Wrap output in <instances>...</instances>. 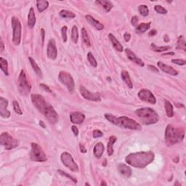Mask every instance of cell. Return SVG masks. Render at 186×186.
<instances>
[{
  "mask_svg": "<svg viewBox=\"0 0 186 186\" xmlns=\"http://www.w3.org/2000/svg\"><path fill=\"white\" fill-rule=\"evenodd\" d=\"M32 101L34 106L45 116L46 119L51 124H56L58 121V115L52 106L46 102L42 95L39 94H32L31 96Z\"/></svg>",
  "mask_w": 186,
  "mask_h": 186,
  "instance_id": "obj_1",
  "label": "cell"
},
{
  "mask_svg": "<svg viewBox=\"0 0 186 186\" xmlns=\"http://www.w3.org/2000/svg\"><path fill=\"white\" fill-rule=\"evenodd\" d=\"M154 154L151 151H142L133 153L126 157L125 161L128 164L135 168L143 169L150 164L154 160Z\"/></svg>",
  "mask_w": 186,
  "mask_h": 186,
  "instance_id": "obj_2",
  "label": "cell"
},
{
  "mask_svg": "<svg viewBox=\"0 0 186 186\" xmlns=\"http://www.w3.org/2000/svg\"><path fill=\"white\" fill-rule=\"evenodd\" d=\"M105 118L111 122L112 124L115 125L118 127H120L124 129H129L132 130H140L141 125L138 122L130 118H128L127 116H120V117H116L115 116L110 113H106L104 115Z\"/></svg>",
  "mask_w": 186,
  "mask_h": 186,
  "instance_id": "obj_3",
  "label": "cell"
},
{
  "mask_svg": "<svg viewBox=\"0 0 186 186\" xmlns=\"http://www.w3.org/2000/svg\"><path fill=\"white\" fill-rule=\"evenodd\" d=\"M185 136V131L182 128H176L172 125H167L165 130V141L168 146L179 143Z\"/></svg>",
  "mask_w": 186,
  "mask_h": 186,
  "instance_id": "obj_4",
  "label": "cell"
},
{
  "mask_svg": "<svg viewBox=\"0 0 186 186\" xmlns=\"http://www.w3.org/2000/svg\"><path fill=\"white\" fill-rule=\"evenodd\" d=\"M135 113L138 116L143 125H150L158 121L159 116L154 109L151 108H142L135 110Z\"/></svg>",
  "mask_w": 186,
  "mask_h": 186,
  "instance_id": "obj_5",
  "label": "cell"
},
{
  "mask_svg": "<svg viewBox=\"0 0 186 186\" xmlns=\"http://www.w3.org/2000/svg\"><path fill=\"white\" fill-rule=\"evenodd\" d=\"M30 158L34 162H44L47 160L46 156L42 147L37 143H32V150L30 152Z\"/></svg>",
  "mask_w": 186,
  "mask_h": 186,
  "instance_id": "obj_6",
  "label": "cell"
},
{
  "mask_svg": "<svg viewBox=\"0 0 186 186\" xmlns=\"http://www.w3.org/2000/svg\"><path fill=\"white\" fill-rule=\"evenodd\" d=\"M17 84H18V90L21 95H27L31 92L32 85H31V83L29 82L28 79H27L26 72L24 71V70H21L18 77Z\"/></svg>",
  "mask_w": 186,
  "mask_h": 186,
  "instance_id": "obj_7",
  "label": "cell"
},
{
  "mask_svg": "<svg viewBox=\"0 0 186 186\" xmlns=\"http://www.w3.org/2000/svg\"><path fill=\"white\" fill-rule=\"evenodd\" d=\"M0 144L5 147L6 150H12L19 145V141L15 139L7 132L2 133L0 136Z\"/></svg>",
  "mask_w": 186,
  "mask_h": 186,
  "instance_id": "obj_8",
  "label": "cell"
},
{
  "mask_svg": "<svg viewBox=\"0 0 186 186\" xmlns=\"http://www.w3.org/2000/svg\"><path fill=\"white\" fill-rule=\"evenodd\" d=\"M12 28L13 29V42L15 45H19L20 43L21 40V23L18 18L16 17L13 16L12 17Z\"/></svg>",
  "mask_w": 186,
  "mask_h": 186,
  "instance_id": "obj_9",
  "label": "cell"
},
{
  "mask_svg": "<svg viewBox=\"0 0 186 186\" xmlns=\"http://www.w3.org/2000/svg\"><path fill=\"white\" fill-rule=\"evenodd\" d=\"M59 80L63 85L67 87L68 90L70 92H73L74 91L75 83L73 77L70 73L65 72V71H61L58 76Z\"/></svg>",
  "mask_w": 186,
  "mask_h": 186,
  "instance_id": "obj_10",
  "label": "cell"
},
{
  "mask_svg": "<svg viewBox=\"0 0 186 186\" xmlns=\"http://www.w3.org/2000/svg\"><path fill=\"white\" fill-rule=\"evenodd\" d=\"M61 159L63 165L69 168L71 171L73 172H79V166L76 164V162L73 160L72 156L68 152H63L61 154Z\"/></svg>",
  "mask_w": 186,
  "mask_h": 186,
  "instance_id": "obj_11",
  "label": "cell"
},
{
  "mask_svg": "<svg viewBox=\"0 0 186 186\" xmlns=\"http://www.w3.org/2000/svg\"><path fill=\"white\" fill-rule=\"evenodd\" d=\"M137 96L141 100L148 102V103L156 104V99L154 95V94L150 90H146V89H143V90L140 91Z\"/></svg>",
  "mask_w": 186,
  "mask_h": 186,
  "instance_id": "obj_12",
  "label": "cell"
},
{
  "mask_svg": "<svg viewBox=\"0 0 186 186\" xmlns=\"http://www.w3.org/2000/svg\"><path fill=\"white\" fill-rule=\"evenodd\" d=\"M79 90H80L81 95H82L83 98L86 99V100H90V101H95V102L100 101V100H101L98 92H90V91L87 90L84 86H81Z\"/></svg>",
  "mask_w": 186,
  "mask_h": 186,
  "instance_id": "obj_13",
  "label": "cell"
},
{
  "mask_svg": "<svg viewBox=\"0 0 186 186\" xmlns=\"http://www.w3.org/2000/svg\"><path fill=\"white\" fill-rule=\"evenodd\" d=\"M47 57L51 60H55L58 56V50L56 47V44L54 39H50L47 44V50H46Z\"/></svg>",
  "mask_w": 186,
  "mask_h": 186,
  "instance_id": "obj_14",
  "label": "cell"
},
{
  "mask_svg": "<svg viewBox=\"0 0 186 186\" xmlns=\"http://www.w3.org/2000/svg\"><path fill=\"white\" fill-rule=\"evenodd\" d=\"M8 106V101L2 97L0 98V115L2 118H9L11 113L7 109Z\"/></svg>",
  "mask_w": 186,
  "mask_h": 186,
  "instance_id": "obj_15",
  "label": "cell"
},
{
  "mask_svg": "<svg viewBox=\"0 0 186 186\" xmlns=\"http://www.w3.org/2000/svg\"><path fill=\"white\" fill-rule=\"evenodd\" d=\"M70 119L73 124L75 125H81L85 119V115L81 112H73L70 115Z\"/></svg>",
  "mask_w": 186,
  "mask_h": 186,
  "instance_id": "obj_16",
  "label": "cell"
},
{
  "mask_svg": "<svg viewBox=\"0 0 186 186\" xmlns=\"http://www.w3.org/2000/svg\"><path fill=\"white\" fill-rule=\"evenodd\" d=\"M125 52H126V55H127V58H129V60H130L131 61L134 62L135 63L137 64V65H140V66H144L145 65V63L144 62H143L142 60L140 59V58H139L137 56L135 55L134 52L132 51L131 50L128 49V48H127V49L125 50Z\"/></svg>",
  "mask_w": 186,
  "mask_h": 186,
  "instance_id": "obj_17",
  "label": "cell"
},
{
  "mask_svg": "<svg viewBox=\"0 0 186 186\" xmlns=\"http://www.w3.org/2000/svg\"><path fill=\"white\" fill-rule=\"evenodd\" d=\"M157 65H158V66L159 67V69L162 70V71L168 73V74H170L172 76H177L178 75V72L176 71L175 69H173V68L171 66H169V65H166V64H165V63H162V62L158 61V63H157Z\"/></svg>",
  "mask_w": 186,
  "mask_h": 186,
  "instance_id": "obj_18",
  "label": "cell"
},
{
  "mask_svg": "<svg viewBox=\"0 0 186 186\" xmlns=\"http://www.w3.org/2000/svg\"><path fill=\"white\" fill-rule=\"evenodd\" d=\"M85 17H86L87 20L90 23V25H92L93 27H95L97 30L100 31L103 29L104 28L103 25H102L100 22H99V21L95 20L92 16H91L90 15H87L86 16H85Z\"/></svg>",
  "mask_w": 186,
  "mask_h": 186,
  "instance_id": "obj_19",
  "label": "cell"
},
{
  "mask_svg": "<svg viewBox=\"0 0 186 186\" xmlns=\"http://www.w3.org/2000/svg\"><path fill=\"white\" fill-rule=\"evenodd\" d=\"M118 169H119L120 174L126 177H129L132 175L131 168L126 165V164H120L118 166Z\"/></svg>",
  "mask_w": 186,
  "mask_h": 186,
  "instance_id": "obj_20",
  "label": "cell"
},
{
  "mask_svg": "<svg viewBox=\"0 0 186 186\" xmlns=\"http://www.w3.org/2000/svg\"><path fill=\"white\" fill-rule=\"evenodd\" d=\"M108 38H109L110 42H111L112 44H113V47L115 48L117 51H119V52L123 51V50H124L123 46H122L121 43H120L119 41H118L117 39L114 36L113 34H108Z\"/></svg>",
  "mask_w": 186,
  "mask_h": 186,
  "instance_id": "obj_21",
  "label": "cell"
},
{
  "mask_svg": "<svg viewBox=\"0 0 186 186\" xmlns=\"http://www.w3.org/2000/svg\"><path fill=\"white\" fill-rule=\"evenodd\" d=\"M104 149H105L104 145L102 144V143H97V144L95 145L94 150H93V151H94L95 156L96 158H100V157L102 156V154H103Z\"/></svg>",
  "mask_w": 186,
  "mask_h": 186,
  "instance_id": "obj_22",
  "label": "cell"
},
{
  "mask_svg": "<svg viewBox=\"0 0 186 186\" xmlns=\"http://www.w3.org/2000/svg\"><path fill=\"white\" fill-rule=\"evenodd\" d=\"M36 16H35V13H34V9L33 7L30 9L29 10L28 15V25L29 26V28H33L34 26L36 24Z\"/></svg>",
  "mask_w": 186,
  "mask_h": 186,
  "instance_id": "obj_23",
  "label": "cell"
},
{
  "mask_svg": "<svg viewBox=\"0 0 186 186\" xmlns=\"http://www.w3.org/2000/svg\"><path fill=\"white\" fill-rule=\"evenodd\" d=\"M121 76L122 80H123L126 83V84L127 85L128 87L132 89L133 87V84L132 81L131 80L130 76H129V73L127 72V71H122L121 73Z\"/></svg>",
  "mask_w": 186,
  "mask_h": 186,
  "instance_id": "obj_24",
  "label": "cell"
},
{
  "mask_svg": "<svg viewBox=\"0 0 186 186\" xmlns=\"http://www.w3.org/2000/svg\"><path fill=\"white\" fill-rule=\"evenodd\" d=\"M96 4L101 5L102 8L105 9L106 13H108L110 9L113 8V5L112 2L110 1H104V0H99V1H96Z\"/></svg>",
  "mask_w": 186,
  "mask_h": 186,
  "instance_id": "obj_25",
  "label": "cell"
},
{
  "mask_svg": "<svg viewBox=\"0 0 186 186\" xmlns=\"http://www.w3.org/2000/svg\"><path fill=\"white\" fill-rule=\"evenodd\" d=\"M29 62H30L31 65H32V66L33 68V69H34V71H35V73L37 74V76L39 77H40V78H42V70L39 67L38 64L36 63V61H34V59H33L32 58L29 57L28 58Z\"/></svg>",
  "mask_w": 186,
  "mask_h": 186,
  "instance_id": "obj_26",
  "label": "cell"
},
{
  "mask_svg": "<svg viewBox=\"0 0 186 186\" xmlns=\"http://www.w3.org/2000/svg\"><path fill=\"white\" fill-rule=\"evenodd\" d=\"M151 23H142L139 25L136 28V32L137 34H143L148 31L149 28H151Z\"/></svg>",
  "mask_w": 186,
  "mask_h": 186,
  "instance_id": "obj_27",
  "label": "cell"
},
{
  "mask_svg": "<svg viewBox=\"0 0 186 186\" xmlns=\"http://www.w3.org/2000/svg\"><path fill=\"white\" fill-rule=\"evenodd\" d=\"M116 140H117V138H116V137H115V136L110 137L109 141H108V146H107L108 156H112V155H113V145L116 142Z\"/></svg>",
  "mask_w": 186,
  "mask_h": 186,
  "instance_id": "obj_28",
  "label": "cell"
},
{
  "mask_svg": "<svg viewBox=\"0 0 186 186\" xmlns=\"http://www.w3.org/2000/svg\"><path fill=\"white\" fill-rule=\"evenodd\" d=\"M165 111L166 116L168 117L172 118L174 116L173 106H172V104L169 100H166L165 101Z\"/></svg>",
  "mask_w": 186,
  "mask_h": 186,
  "instance_id": "obj_29",
  "label": "cell"
},
{
  "mask_svg": "<svg viewBox=\"0 0 186 186\" xmlns=\"http://www.w3.org/2000/svg\"><path fill=\"white\" fill-rule=\"evenodd\" d=\"M48 6H49V2L44 1V0H39L36 2V7H37L38 10L42 13L47 9Z\"/></svg>",
  "mask_w": 186,
  "mask_h": 186,
  "instance_id": "obj_30",
  "label": "cell"
},
{
  "mask_svg": "<svg viewBox=\"0 0 186 186\" xmlns=\"http://www.w3.org/2000/svg\"><path fill=\"white\" fill-rule=\"evenodd\" d=\"M0 68H1V70L6 76L9 75L8 64H7V61L3 58H0Z\"/></svg>",
  "mask_w": 186,
  "mask_h": 186,
  "instance_id": "obj_31",
  "label": "cell"
},
{
  "mask_svg": "<svg viewBox=\"0 0 186 186\" xmlns=\"http://www.w3.org/2000/svg\"><path fill=\"white\" fill-rule=\"evenodd\" d=\"M177 49L178 50H183L184 51H186V45L185 41L183 36H180L178 37L177 44Z\"/></svg>",
  "mask_w": 186,
  "mask_h": 186,
  "instance_id": "obj_32",
  "label": "cell"
},
{
  "mask_svg": "<svg viewBox=\"0 0 186 186\" xmlns=\"http://www.w3.org/2000/svg\"><path fill=\"white\" fill-rule=\"evenodd\" d=\"M81 36H82V39L84 41L85 44H86L87 46H90L91 44H90V38H89L88 34H87V32L84 28H81Z\"/></svg>",
  "mask_w": 186,
  "mask_h": 186,
  "instance_id": "obj_33",
  "label": "cell"
},
{
  "mask_svg": "<svg viewBox=\"0 0 186 186\" xmlns=\"http://www.w3.org/2000/svg\"><path fill=\"white\" fill-rule=\"evenodd\" d=\"M79 39V33H78V28L76 26H73L71 31V39L74 43H77Z\"/></svg>",
  "mask_w": 186,
  "mask_h": 186,
  "instance_id": "obj_34",
  "label": "cell"
},
{
  "mask_svg": "<svg viewBox=\"0 0 186 186\" xmlns=\"http://www.w3.org/2000/svg\"><path fill=\"white\" fill-rule=\"evenodd\" d=\"M60 15L61 17H65V18H74L76 17V15L72 12L65 10V9H63V10L60 12Z\"/></svg>",
  "mask_w": 186,
  "mask_h": 186,
  "instance_id": "obj_35",
  "label": "cell"
},
{
  "mask_svg": "<svg viewBox=\"0 0 186 186\" xmlns=\"http://www.w3.org/2000/svg\"><path fill=\"white\" fill-rule=\"evenodd\" d=\"M138 11L142 16L146 17L148 16L149 14V9L146 5H141L138 7Z\"/></svg>",
  "mask_w": 186,
  "mask_h": 186,
  "instance_id": "obj_36",
  "label": "cell"
},
{
  "mask_svg": "<svg viewBox=\"0 0 186 186\" xmlns=\"http://www.w3.org/2000/svg\"><path fill=\"white\" fill-rule=\"evenodd\" d=\"M151 46H152V49L154 50L155 52H162L166 51V50H169V49H171V46H158L155 45L154 44H151Z\"/></svg>",
  "mask_w": 186,
  "mask_h": 186,
  "instance_id": "obj_37",
  "label": "cell"
},
{
  "mask_svg": "<svg viewBox=\"0 0 186 186\" xmlns=\"http://www.w3.org/2000/svg\"><path fill=\"white\" fill-rule=\"evenodd\" d=\"M87 59H88L90 65H92V67H97V65H98V63H97L95 58L94 56H93L92 52H88V54H87Z\"/></svg>",
  "mask_w": 186,
  "mask_h": 186,
  "instance_id": "obj_38",
  "label": "cell"
},
{
  "mask_svg": "<svg viewBox=\"0 0 186 186\" xmlns=\"http://www.w3.org/2000/svg\"><path fill=\"white\" fill-rule=\"evenodd\" d=\"M154 9L156 10V13H159V14L165 15L167 13V10L161 5H156L154 7Z\"/></svg>",
  "mask_w": 186,
  "mask_h": 186,
  "instance_id": "obj_39",
  "label": "cell"
},
{
  "mask_svg": "<svg viewBox=\"0 0 186 186\" xmlns=\"http://www.w3.org/2000/svg\"><path fill=\"white\" fill-rule=\"evenodd\" d=\"M13 108H14V110H15V113H16L17 114H19V115H22L23 112L20 109L18 102H17L16 100H14L13 102Z\"/></svg>",
  "mask_w": 186,
  "mask_h": 186,
  "instance_id": "obj_40",
  "label": "cell"
},
{
  "mask_svg": "<svg viewBox=\"0 0 186 186\" xmlns=\"http://www.w3.org/2000/svg\"><path fill=\"white\" fill-rule=\"evenodd\" d=\"M67 26H63L61 29V33H62V38H63V41L64 42H65L67 41Z\"/></svg>",
  "mask_w": 186,
  "mask_h": 186,
  "instance_id": "obj_41",
  "label": "cell"
},
{
  "mask_svg": "<svg viewBox=\"0 0 186 186\" xmlns=\"http://www.w3.org/2000/svg\"><path fill=\"white\" fill-rule=\"evenodd\" d=\"M58 172H59V173L61 174V175L65 176V177H68V178H69V179H71V180H72V181L73 182V183H77V180H76V179H75V178H73V177H71V175H69V174H67L66 172H63V171H61V170H58Z\"/></svg>",
  "mask_w": 186,
  "mask_h": 186,
  "instance_id": "obj_42",
  "label": "cell"
},
{
  "mask_svg": "<svg viewBox=\"0 0 186 186\" xmlns=\"http://www.w3.org/2000/svg\"><path fill=\"white\" fill-rule=\"evenodd\" d=\"M172 63L174 64H177L178 65H185L186 61L183 59H172Z\"/></svg>",
  "mask_w": 186,
  "mask_h": 186,
  "instance_id": "obj_43",
  "label": "cell"
},
{
  "mask_svg": "<svg viewBox=\"0 0 186 186\" xmlns=\"http://www.w3.org/2000/svg\"><path fill=\"white\" fill-rule=\"evenodd\" d=\"M92 136H93V137H94V138H98V137H101L103 136V133H102L100 130H98V129H95V130L93 131Z\"/></svg>",
  "mask_w": 186,
  "mask_h": 186,
  "instance_id": "obj_44",
  "label": "cell"
},
{
  "mask_svg": "<svg viewBox=\"0 0 186 186\" xmlns=\"http://www.w3.org/2000/svg\"><path fill=\"white\" fill-rule=\"evenodd\" d=\"M138 17L137 16H134L132 17V18L131 22H132V25L133 26H136L137 25V23H138Z\"/></svg>",
  "mask_w": 186,
  "mask_h": 186,
  "instance_id": "obj_45",
  "label": "cell"
},
{
  "mask_svg": "<svg viewBox=\"0 0 186 186\" xmlns=\"http://www.w3.org/2000/svg\"><path fill=\"white\" fill-rule=\"evenodd\" d=\"M40 87H42V89H44V90L46 91V92H50V93H52V90H50V87H48V86H46V84H40Z\"/></svg>",
  "mask_w": 186,
  "mask_h": 186,
  "instance_id": "obj_46",
  "label": "cell"
},
{
  "mask_svg": "<svg viewBox=\"0 0 186 186\" xmlns=\"http://www.w3.org/2000/svg\"><path fill=\"white\" fill-rule=\"evenodd\" d=\"M124 39H125V40L126 41V42H129L131 39L130 34H129V33H127V32L125 33V34H124Z\"/></svg>",
  "mask_w": 186,
  "mask_h": 186,
  "instance_id": "obj_47",
  "label": "cell"
},
{
  "mask_svg": "<svg viewBox=\"0 0 186 186\" xmlns=\"http://www.w3.org/2000/svg\"><path fill=\"white\" fill-rule=\"evenodd\" d=\"M71 129H72L73 135H74L75 136H77V135H79V129H77V127H76V126H72V127H71Z\"/></svg>",
  "mask_w": 186,
  "mask_h": 186,
  "instance_id": "obj_48",
  "label": "cell"
},
{
  "mask_svg": "<svg viewBox=\"0 0 186 186\" xmlns=\"http://www.w3.org/2000/svg\"><path fill=\"white\" fill-rule=\"evenodd\" d=\"M148 68L149 69L151 70V71H154V72H157L158 73V70L157 69V68L156 67H155V66H154V65H149L148 66Z\"/></svg>",
  "mask_w": 186,
  "mask_h": 186,
  "instance_id": "obj_49",
  "label": "cell"
},
{
  "mask_svg": "<svg viewBox=\"0 0 186 186\" xmlns=\"http://www.w3.org/2000/svg\"><path fill=\"white\" fill-rule=\"evenodd\" d=\"M0 43H1V46H0V52H3L4 50H5V44L3 43V41L2 39H0Z\"/></svg>",
  "mask_w": 186,
  "mask_h": 186,
  "instance_id": "obj_50",
  "label": "cell"
},
{
  "mask_svg": "<svg viewBox=\"0 0 186 186\" xmlns=\"http://www.w3.org/2000/svg\"><path fill=\"white\" fill-rule=\"evenodd\" d=\"M79 148H80V151L81 153H84V154H85V153L87 152L86 148H84V146L83 145H81V144L79 145Z\"/></svg>",
  "mask_w": 186,
  "mask_h": 186,
  "instance_id": "obj_51",
  "label": "cell"
},
{
  "mask_svg": "<svg viewBox=\"0 0 186 186\" xmlns=\"http://www.w3.org/2000/svg\"><path fill=\"white\" fill-rule=\"evenodd\" d=\"M41 34H42V44H44V35H45V32H44V28L41 29Z\"/></svg>",
  "mask_w": 186,
  "mask_h": 186,
  "instance_id": "obj_52",
  "label": "cell"
},
{
  "mask_svg": "<svg viewBox=\"0 0 186 186\" xmlns=\"http://www.w3.org/2000/svg\"><path fill=\"white\" fill-rule=\"evenodd\" d=\"M157 34L156 29H152L150 32H149V36H155Z\"/></svg>",
  "mask_w": 186,
  "mask_h": 186,
  "instance_id": "obj_53",
  "label": "cell"
},
{
  "mask_svg": "<svg viewBox=\"0 0 186 186\" xmlns=\"http://www.w3.org/2000/svg\"><path fill=\"white\" fill-rule=\"evenodd\" d=\"M39 125H40L41 127H42V128H44V129L46 127V126H45V125H44V121H39Z\"/></svg>",
  "mask_w": 186,
  "mask_h": 186,
  "instance_id": "obj_54",
  "label": "cell"
},
{
  "mask_svg": "<svg viewBox=\"0 0 186 186\" xmlns=\"http://www.w3.org/2000/svg\"><path fill=\"white\" fill-rule=\"evenodd\" d=\"M164 41H165L166 42H169V36H167V35H165V36H164Z\"/></svg>",
  "mask_w": 186,
  "mask_h": 186,
  "instance_id": "obj_55",
  "label": "cell"
},
{
  "mask_svg": "<svg viewBox=\"0 0 186 186\" xmlns=\"http://www.w3.org/2000/svg\"><path fill=\"white\" fill-rule=\"evenodd\" d=\"M100 185H101V186H102V185H107V183H106V182L104 181V180H102V183H100Z\"/></svg>",
  "mask_w": 186,
  "mask_h": 186,
  "instance_id": "obj_56",
  "label": "cell"
},
{
  "mask_svg": "<svg viewBox=\"0 0 186 186\" xmlns=\"http://www.w3.org/2000/svg\"><path fill=\"white\" fill-rule=\"evenodd\" d=\"M178 161H179V157L177 156L176 157V160H174V162L175 163H178Z\"/></svg>",
  "mask_w": 186,
  "mask_h": 186,
  "instance_id": "obj_57",
  "label": "cell"
},
{
  "mask_svg": "<svg viewBox=\"0 0 186 186\" xmlns=\"http://www.w3.org/2000/svg\"><path fill=\"white\" fill-rule=\"evenodd\" d=\"M105 164H103V166H106V160L104 162Z\"/></svg>",
  "mask_w": 186,
  "mask_h": 186,
  "instance_id": "obj_58",
  "label": "cell"
}]
</instances>
